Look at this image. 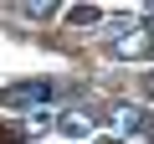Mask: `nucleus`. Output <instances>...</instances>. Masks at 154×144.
Listing matches in <instances>:
<instances>
[{
	"label": "nucleus",
	"instance_id": "obj_5",
	"mask_svg": "<svg viewBox=\"0 0 154 144\" xmlns=\"http://www.w3.org/2000/svg\"><path fill=\"white\" fill-rule=\"evenodd\" d=\"M144 88H149V98H154V77H149V83H144Z\"/></svg>",
	"mask_w": 154,
	"mask_h": 144
},
{
	"label": "nucleus",
	"instance_id": "obj_1",
	"mask_svg": "<svg viewBox=\"0 0 154 144\" xmlns=\"http://www.w3.org/2000/svg\"><path fill=\"white\" fill-rule=\"evenodd\" d=\"M51 98H57V83H46V77H26V83L0 88V108H41Z\"/></svg>",
	"mask_w": 154,
	"mask_h": 144
},
{
	"label": "nucleus",
	"instance_id": "obj_3",
	"mask_svg": "<svg viewBox=\"0 0 154 144\" xmlns=\"http://www.w3.org/2000/svg\"><path fill=\"white\" fill-rule=\"evenodd\" d=\"M16 16H21V21H51L57 11H51V0H21Z\"/></svg>",
	"mask_w": 154,
	"mask_h": 144
},
{
	"label": "nucleus",
	"instance_id": "obj_2",
	"mask_svg": "<svg viewBox=\"0 0 154 144\" xmlns=\"http://www.w3.org/2000/svg\"><path fill=\"white\" fill-rule=\"evenodd\" d=\"M51 129H57L62 139H72V144H82V139H93V129H98V113H93L88 103H72V108H62V113L51 118Z\"/></svg>",
	"mask_w": 154,
	"mask_h": 144
},
{
	"label": "nucleus",
	"instance_id": "obj_4",
	"mask_svg": "<svg viewBox=\"0 0 154 144\" xmlns=\"http://www.w3.org/2000/svg\"><path fill=\"white\" fill-rule=\"evenodd\" d=\"M67 21H72V26H98V21H103V11H98V5H72V11H67Z\"/></svg>",
	"mask_w": 154,
	"mask_h": 144
}]
</instances>
